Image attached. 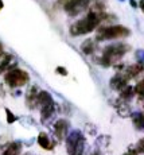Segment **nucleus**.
I'll return each mask as SVG.
<instances>
[{
	"label": "nucleus",
	"mask_w": 144,
	"mask_h": 155,
	"mask_svg": "<svg viewBox=\"0 0 144 155\" xmlns=\"http://www.w3.org/2000/svg\"><path fill=\"white\" fill-rule=\"evenodd\" d=\"M143 70H144V66H142V65H139V64H135V65H131V66L124 68L123 70H120L119 74L128 82L129 80L135 78L136 76H139Z\"/></svg>",
	"instance_id": "6e6552de"
},
{
	"label": "nucleus",
	"mask_w": 144,
	"mask_h": 155,
	"mask_svg": "<svg viewBox=\"0 0 144 155\" xmlns=\"http://www.w3.org/2000/svg\"><path fill=\"white\" fill-rule=\"evenodd\" d=\"M136 151H137V153H143L144 154V139H140V140L137 142Z\"/></svg>",
	"instance_id": "412c9836"
},
{
	"label": "nucleus",
	"mask_w": 144,
	"mask_h": 155,
	"mask_svg": "<svg viewBox=\"0 0 144 155\" xmlns=\"http://www.w3.org/2000/svg\"><path fill=\"white\" fill-rule=\"evenodd\" d=\"M136 61L139 65L144 66V50H137L136 51Z\"/></svg>",
	"instance_id": "6ab92c4d"
},
{
	"label": "nucleus",
	"mask_w": 144,
	"mask_h": 155,
	"mask_svg": "<svg viewBox=\"0 0 144 155\" xmlns=\"http://www.w3.org/2000/svg\"><path fill=\"white\" fill-rule=\"evenodd\" d=\"M124 155H128V154H124Z\"/></svg>",
	"instance_id": "bb28decb"
},
{
	"label": "nucleus",
	"mask_w": 144,
	"mask_h": 155,
	"mask_svg": "<svg viewBox=\"0 0 144 155\" xmlns=\"http://www.w3.org/2000/svg\"><path fill=\"white\" fill-rule=\"evenodd\" d=\"M20 151H22V143L12 142L5 147V150L3 151L2 155H20Z\"/></svg>",
	"instance_id": "ddd939ff"
},
{
	"label": "nucleus",
	"mask_w": 144,
	"mask_h": 155,
	"mask_svg": "<svg viewBox=\"0 0 144 155\" xmlns=\"http://www.w3.org/2000/svg\"><path fill=\"white\" fill-rule=\"evenodd\" d=\"M127 85H128L127 81H125V80L123 78L119 73L116 74L115 77H112V80H110V88L115 89V91H120V92H121Z\"/></svg>",
	"instance_id": "f8f14e48"
},
{
	"label": "nucleus",
	"mask_w": 144,
	"mask_h": 155,
	"mask_svg": "<svg viewBox=\"0 0 144 155\" xmlns=\"http://www.w3.org/2000/svg\"><path fill=\"white\" fill-rule=\"evenodd\" d=\"M38 94L39 91L37 86H31V89L27 92V105L30 108H35V105H38Z\"/></svg>",
	"instance_id": "9d476101"
},
{
	"label": "nucleus",
	"mask_w": 144,
	"mask_h": 155,
	"mask_svg": "<svg viewBox=\"0 0 144 155\" xmlns=\"http://www.w3.org/2000/svg\"><path fill=\"white\" fill-rule=\"evenodd\" d=\"M2 54H3V46L0 45V55H2Z\"/></svg>",
	"instance_id": "393cba45"
},
{
	"label": "nucleus",
	"mask_w": 144,
	"mask_h": 155,
	"mask_svg": "<svg viewBox=\"0 0 144 155\" xmlns=\"http://www.w3.org/2000/svg\"><path fill=\"white\" fill-rule=\"evenodd\" d=\"M57 71H58L59 74H62V76H67V70H66L65 68H57Z\"/></svg>",
	"instance_id": "4be33fe9"
},
{
	"label": "nucleus",
	"mask_w": 144,
	"mask_h": 155,
	"mask_svg": "<svg viewBox=\"0 0 144 155\" xmlns=\"http://www.w3.org/2000/svg\"><path fill=\"white\" fill-rule=\"evenodd\" d=\"M132 123L137 130H144V115L142 112H135L131 115Z\"/></svg>",
	"instance_id": "4468645a"
},
{
	"label": "nucleus",
	"mask_w": 144,
	"mask_h": 155,
	"mask_svg": "<svg viewBox=\"0 0 144 155\" xmlns=\"http://www.w3.org/2000/svg\"><path fill=\"white\" fill-rule=\"evenodd\" d=\"M133 92L140 97V99H144V78L140 82H137V85L135 86Z\"/></svg>",
	"instance_id": "a211bd4d"
},
{
	"label": "nucleus",
	"mask_w": 144,
	"mask_h": 155,
	"mask_svg": "<svg viewBox=\"0 0 144 155\" xmlns=\"http://www.w3.org/2000/svg\"><path fill=\"white\" fill-rule=\"evenodd\" d=\"M38 105L41 107V117L42 121H46L53 116L55 111V104H54L53 97L47 92H39L38 94Z\"/></svg>",
	"instance_id": "39448f33"
},
{
	"label": "nucleus",
	"mask_w": 144,
	"mask_h": 155,
	"mask_svg": "<svg viewBox=\"0 0 144 155\" xmlns=\"http://www.w3.org/2000/svg\"><path fill=\"white\" fill-rule=\"evenodd\" d=\"M140 7H142V10L144 11V0H140Z\"/></svg>",
	"instance_id": "b1692460"
},
{
	"label": "nucleus",
	"mask_w": 144,
	"mask_h": 155,
	"mask_svg": "<svg viewBox=\"0 0 144 155\" xmlns=\"http://www.w3.org/2000/svg\"><path fill=\"white\" fill-rule=\"evenodd\" d=\"M121 2H124V0H121Z\"/></svg>",
	"instance_id": "cd10ccee"
},
{
	"label": "nucleus",
	"mask_w": 144,
	"mask_h": 155,
	"mask_svg": "<svg viewBox=\"0 0 144 155\" xmlns=\"http://www.w3.org/2000/svg\"><path fill=\"white\" fill-rule=\"evenodd\" d=\"M129 49L131 47L128 46L127 43H123V42L109 45V46H106L104 49L103 54L100 57V64L105 68L112 66L119 59H121L123 57L127 54V53L129 51Z\"/></svg>",
	"instance_id": "f03ea898"
},
{
	"label": "nucleus",
	"mask_w": 144,
	"mask_h": 155,
	"mask_svg": "<svg viewBox=\"0 0 144 155\" xmlns=\"http://www.w3.org/2000/svg\"><path fill=\"white\" fill-rule=\"evenodd\" d=\"M89 0H59V4L64 5L65 11L70 16H76L89 7Z\"/></svg>",
	"instance_id": "0eeeda50"
},
{
	"label": "nucleus",
	"mask_w": 144,
	"mask_h": 155,
	"mask_svg": "<svg viewBox=\"0 0 144 155\" xmlns=\"http://www.w3.org/2000/svg\"><path fill=\"white\" fill-rule=\"evenodd\" d=\"M11 62H12V55L3 53V54L0 55V73L7 70L8 68L11 66Z\"/></svg>",
	"instance_id": "2eb2a0df"
},
{
	"label": "nucleus",
	"mask_w": 144,
	"mask_h": 155,
	"mask_svg": "<svg viewBox=\"0 0 144 155\" xmlns=\"http://www.w3.org/2000/svg\"><path fill=\"white\" fill-rule=\"evenodd\" d=\"M38 144H39L42 148H44V150H53V147H54V142L49 138V135L44 132H41L39 135H38Z\"/></svg>",
	"instance_id": "9b49d317"
},
{
	"label": "nucleus",
	"mask_w": 144,
	"mask_h": 155,
	"mask_svg": "<svg viewBox=\"0 0 144 155\" xmlns=\"http://www.w3.org/2000/svg\"><path fill=\"white\" fill-rule=\"evenodd\" d=\"M109 19V15L104 12H89L88 16H85L83 19L77 20L74 25H71L70 27V34L73 37H78V35H85L88 32H92L93 30L97 27L101 22Z\"/></svg>",
	"instance_id": "f257e3e1"
},
{
	"label": "nucleus",
	"mask_w": 144,
	"mask_h": 155,
	"mask_svg": "<svg viewBox=\"0 0 144 155\" xmlns=\"http://www.w3.org/2000/svg\"><path fill=\"white\" fill-rule=\"evenodd\" d=\"M3 7H4V4H3V2L0 0V8H3Z\"/></svg>",
	"instance_id": "a878e982"
},
{
	"label": "nucleus",
	"mask_w": 144,
	"mask_h": 155,
	"mask_svg": "<svg viewBox=\"0 0 144 155\" xmlns=\"http://www.w3.org/2000/svg\"><path fill=\"white\" fill-rule=\"evenodd\" d=\"M5 113H7V121H8V123H10V124H11V123H14V121L16 120V117H15V115H14V113L10 111V109H5Z\"/></svg>",
	"instance_id": "aec40b11"
},
{
	"label": "nucleus",
	"mask_w": 144,
	"mask_h": 155,
	"mask_svg": "<svg viewBox=\"0 0 144 155\" xmlns=\"http://www.w3.org/2000/svg\"><path fill=\"white\" fill-rule=\"evenodd\" d=\"M67 131H69V123L65 119H59L58 121H55V124H54V134H55V136L59 140H64L66 138Z\"/></svg>",
	"instance_id": "1a4fd4ad"
},
{
	"label": "nucleus",
	"mask_w": 144,
	"mask_h": 155,
	"mask_svg": "<svg viewBox=\"0 0 144 155\" xmlns=\"http://www.w3.org/2000/svg\"><path fill=\"white\" fill-rule=\"evenodd\" d=\"M131 34V31L124 26H108V27H101L96 34V39L98 42L108 39H120L125 38Z\"/></svg>",
	"instance_id": "7ed1b4c3"
},
{
	"label": "nucleus",
	"mask_w": 144,
	"mask_h": 155,
	"mask_svg": "<svg viewBox=\"0 0 144 155\" xmlns=\"http://www.w3.org/2000/svg\"><path fill=\"white\" fill-rule=\"evenodd\" d=\"M96 49V45H94V41L93 39H88L85 41L82 45H81V50H82L85 54H92Z\"/></svg>",
	"instance_id": "dca6fc26"
},
{
	"label": "nucleus",
	"mask_w": 144,
	"mask_h": 155,
	"mask_svg": "<svg viewBox=\"0 0 144 155\" xmlns=\"http://www.w3.org/2000/svg\"><path fill=\"white\" fill-rule=\"evenodd\" d=\"M66 150H67L69 155H83L85 136L80 131H71L66 136Z\"/></svg>",
	"instance_id": "20e7f679"
},
{
	"label": "nucleus",
	"mask_w": 144,
	"mask_h": 155,
	"mask_svg": "<svg viewBox=\"0 0 144 155\" xmlns=\"http://www.w3.org/2000/svg\"><path fill=\"white\" fill-rule=\"evenodd\" d=\"M133 93H135L133 88H131L129 85H127L121 92H120V99L124 100V101H128V100H131L132 97H133Z\"/></svg>",
	"instance_id": "f3484780"
},
{
	"label": "nucleus",
	"mask_w": 144,
	"mask_h": 155,
	"mask_svg": "<svg viewBox=\"0 0 144 155\" xmlns=\"http://www.w3.org/2000/svg\"><path fill=\"white\" fill-rule=\"evenodd\" d=\"M5 82L11 86V88H18V86H23L28 82L30 77L28 73L25 70H20V69H11L7 71L4 77Z\"/></svg>",
	"instance_id": "423d86ee"
},
{
	"label": "nucleus",
	"mask_w": 144,
	"mask_h": 155,
	"mask_svg": "<svg viewBox=\"0 0 144 155\" xmlns=\"http://www.w3.org/2000/svg\"><path fill=\"white\" fill-rule=\"evenodd\" d=\"M129 3H131V5H132V7H135V8L137 7V4H136V2H135V0H129Z\"/></svg>",
	"instance_id": "5701e85b"
}]
</instances>
